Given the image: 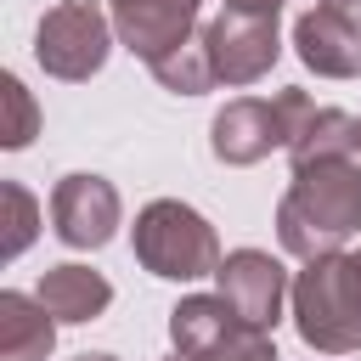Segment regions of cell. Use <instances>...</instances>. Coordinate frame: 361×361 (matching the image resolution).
I'll return each mask as SVG.
<instances>
[{
  "instance_id": "obj_1",
  "label": "cell",
  "mask_w": 361,
  "mask_h": 361,
  "mask_svg": "<svg viewBox=\"0 0 361 361\" xmlns=\"http://www.w3.org/2000/svg\"><path fill=\"white\" fill-rule=\"evenodd\" d=\"M361 231V158H310L293 164V180L276 203V243L293 259L338 254Z\"/></svg>"
},
{
  "instance_id": "obj_2",
  "label": "cell",
  "mask_w": 361,
  "mask_h": 361,
  "mask_svg": "<svg viewBox=\"0 0 361 361\" xmlns=\"http://www.w3.org/2000/svg\"><path fill=\"white\" fill-rule=\"evenodd\" d=\"M293 327L322 355H350L361 344V259L355 254H316L293 276Z\"/></svg>"
},
{
  "instance_id": "obj_3",
  "label": "cell",
  "mask_w": 361,
  "mask_h": 361,
  "mask_svg": "<svg viewBox=\"0 0 361 361\" xmlns=\"http://www.w3.org/2000/svg\"><path fill=\"white\" fill-rule=\"evenodd\" d=\"M130 243H135V259L141 271L164 276V282H197V276H214L220 271V237L214 226L180 203V197H152L135 226H130Z\"/></svg>"
},
{
  "instance_id": "obj_4",
  "label": "cell",
  "mask_w": 361,
  "mask_h": 361,
  "mask_svg": "<svg viewBox=\"0 0 361 361\" xmlns=\"http://www.w3.org/2000/svg\"><path fill=\"white\" fill-rule=\"evenodd\" d=\"M113 39V11H102L96 0H62L34 28V62L62 85H85L90 73H102Z\"/></svg>"
},
{
  "instance_id": "obj_5",
  "label": "cell",
  "mask_w": 361,
  "mask_h": 361,
  "mask_svg": "<svg viewBox=\"0 0 361 361\" xmlns=\"http://www.w3.org/2000/svg\"><path fill=\"white\" fill-rule=\"evenodd\" d=\"M203 39H209V56H214V79L243 90L254 79H265L282 56V34H276V17H254V11H226L203 23Z\"/></svg>"
},
{
  "instance_id": "obj_6",
  "label": "cell",
  "mask_w": 361,
  "mask_h": 361,
  "mask_svg": "<svg viewBox=\"0 0 361 361\" xmlns=\"http://www.w3.org/2000/svg\"><path fill=\"white\" fill-rule=\"evenodd\" d=\"M118 220H124V203H118L113 180L79 169V175H62L51 186V231L68 248H107Z\"/></svg>"
},
{
  "instance_id": "obj_7",
  "label": "cell",
  "mask_w": 361,
  "mask_h": 361,
  "mask_svg": "<svg viewBox=\"0 0 361 361\" xmlns=\"http://www.w3.org/2000/svg\"><path fill=\"white\" fill-rule=\"evenodd\" d=\"M214 282H220V299H226L243 322L276 333V322H282V299L293 293V282H288V271H282L276 254H265V248H231V254L220 259Z\"/></svg>"
},
{
  "instance_id": "obj_8",
  "label": "cell",
  "mask_w": 361,
  "mask_h": 361,
  "mask_svg": "<svg viewBox=\"0 0 361 361\" xmlns=\"http://www.w3.org/2000/svg\"><path fill=\"white\" fill-rule=\"evenodd\" d=\"M276 147H288V118H282V102L271 96H237L214 113L209 124V152L231 169H248L259 158H271Z\"/></svg>"
},
{
  "instance_id": "obj_9",
  "label": "cell",
  "mask_w": 361,
  "mask_h": 361,
  "mask_svg": "<svg viewBox=\"0 0 361 361\" xmlns=\"http://www.w3.org/2000/svg\"><path fill=\"white\" fill-rule=\"evenodd\" d=\"M113 11V34L124 51H135L141 62L175 51L180 39L197 34V11L203 0H107Z\"/></svg>"
},
{
  "instance_id": "obj_10",
  "label": "cell",
  "mask_w": 361,
  "mask_h": 361,
  "mask_svg": "<svg viewBox=\"0 0 361 361\" xmlns=\"http://www.w3.org/2000/svg\"><path fill=\"white\" fill-rule=\"evenodd\" d=\"M293 51L316 79H355L361 73V28H350L333 11H305L293 23Z\"/></svg>"
},
{
  "instance_id": "obj_11",
  "label": "cell",
  "mask_w": 361,
  "mask_h": 361,
  "mask_svg": "<svg viewBox=\"0 0 361 361\" xmlns=\"http://www.w3.org/2000/svg\"><path fill=\"white\" fill-rule=\"evenodd\" d=\"M39 305L56 316V322H68V327H79V322H96L107 305H113V282L102 276V271H90V265H51L45 276H39Z\"/></svg>"
},
{
  "instance_id": "obj_12",
  "label": "cell",
  "mask_w": 361,
  "mask_h": 361,
  "mask_svg": "<svg viewBox=\"0 0 361 361\" xmlns=\"http://www.w3.org/2000/svg\"><path fill=\"white\" fill-rule=\"evenodd\" d=\"M237 327H243V316H237L220 293H186V299L169 310V344H175L180 355H197V361H209Z\"/></svg>"
},
{
  "instance_id": "obj_13",
  "label": "cell",
  "mask_w": 361,
  "mask_h": 361,
  "mask_svg": "<svg viewBox=\"0 0 361 361\" xmlns=\"http://www.w3.org/2000/svg\"><path fill=\"white\" fill-rule=\"evenodd\" d=\"M56 350V316L39 305V293H0V361H45Z\"/></svg>"
},
{
  "instance_id": "obj_14",
  "label": "cell",
  "mask_w": 361,
  "mask_h": 361,
  "mask_svg": "<svg viewBox=\"0 0 361 361\" xmlns=\"http://www.w3.org/2000/svg\"><path fill=\"white\" fill-rule=\"evenodd\" d=\"M147 68H152V79H158L164 90H175V96H203V90H214V85H220V79H214V56H209L203 28H197L192 39H180L175 51L152 56Z\"/></svg>"
},
{
  "instance_id": "obj_15",
  "label": "cell",
  "mask_w": 361,
  "mask_h": 361,
  "mask_svg": "<svg viewBox=\"0 0 361 361\" xmlns=\"http://www.w3.org/2000/svg\"><path fill=\"white\" fill-rule=\"evenodd\" d=\"M355 158V113L344 107H316L305 118V130L288 141V158L293 164H310V158Z\"/></svg>"
},
{
  "instance_id": "obj_16",
  "label": "cell",
  "mask_w": 361,
  "mask_h": 361,
  "mask_svg": "<svg viewBox=\"0 0 361 361\" xmlns=\"http://www.w3.org/2000/svg\"><path fill=\"white\" fill-rule=\"evenodd\" d=\"M0 203H6V243H0V259H17L34 237H39V203L23 180H6L0 186Z\"/></svg>"
},
{
  "instance_id": "obj_17",
  "label": "cell",
  "mask_w": 361,
  "mask_h": 361,
  "mask_svg": "<svg viewBox=\"0 0 361 361\" xmlns=\"http://www.w3.org/2000/svg\"><path fill=\"white\" fill-rule=\"evenodd\" d=\"M0 102H6V130H0V147L23 152V147L39 135V107H34V96L23 90V79H17V73H0Z\"/></svg>"
},
{
  "instance_id": "obj_18",
  "label": "cell",
  "mask_w": 361,
  "mask_h": 361,
  "mask_svg": "<svg viewBox=\"0 0 361 361\" xmlns=\"http://www.w3.org/2000/svg\"><path fill=\"white\" fill-rule=\"evenodd\" d=\"M226 11H254V17H276L288 0H220Z\"/></svg>"
},
{
  "instance_id": "obj_19",
  "label": "cell",
  "mask_w": 361,
  "mask_h": 361,
  "mask_svg": "<svg viewBox=\"0 0 361 361\" xmlns=\"http://www.w3.org/2000/svg\"><path fill=\"white\" fill-rule=\"evenodd\" d=\"M322 11H333V17H344L350 28H361V0H316Z\"/></svg>"
},
{
  "instance_id": "obj_20",
  "label": "cell",
  "mask_w": 361,
  "mask_h": 361,
  "mask_svg": "<svg viewBox=\"0 0 361 361\" xmlns=\"http://www.w3.org/2000/svg\"><path fill=\"white\" fill-rule=\"evenodd\" d=\"M73 361H118V355H107V350H85V355H73Z\"/></svg>"
},
{
  "instance_id": "obj_21",
  "label": "cell",
  "mask_w": 361,
  "mask_h": 361,
  "mask_svg": "<svg viewBox=\"0 0 361 361\" xmlns=\"http://www.w3.org/2000/svg\"><path fill=\"white\" fill-rule=\"evenodd\" d=\"M355 158H361V118H355Z\"/></svg>"
},
{
  "instance_id": "obj_22",
  "label": "cell",
  "mask_w": 361,
  "mask_h": 361,
  "mask_svg": "<svg viewBox=\"0 0 361 361\" xmlns=\"http://www.w3.org/2000/svg\"><path fill=\"white\" fill-rule=\"evenodd\" d=\"M169 361H197V355H180V350H175V355H169Z\"/></svg>"
},
{
  "instance_id": "obj_23",
  "label": "cell",
  "mask_w": 361,
  "mask_h": 361,
  "mask_svg": "<svg viewBox=\"0 0 361 361\" xmlns=\"http://www.w3.org/2000/svg\"><path fill=\"white\" fill-rule=\"evenodd\" d=\"M350 361H361V344H355V350H350Z\"/></svg>"
},
{
  "instance_id": "obj_24",
  "label": "cell",
  "mask_w": 361,
  "mask_h": 361,
  "mask_svg": "<svg viewBox=\"0 0 361 361\" xmlns=\"http://www.w3.org/2000/svg\"><path fill=\"white\" fill-rule=\"evenodd\" d=\"M355 259H361V248H355Z\"/></svg>"
}]
</instances>
